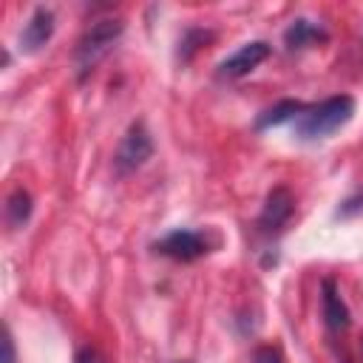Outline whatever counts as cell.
<instances>
[{
	"instance_id": "277c9868",
	"label": "cell",
	"mask_w": 363,
	"mask_h": 363,
	"mask_svg": "<svg viewBox=\"0 0 363 363\" xmlns=\"http://www.w3.org/2000/svg\"><path fill=\"white\" fill-rule=\"evenodd\" d=\"M210 247H213V244H210L207 233L184 230V227L170 230L167 235H162V238L153 244V250H156L159 255L173 258V261H182V264H187V261H196V258L207 255V252H210Z\"/></svg>"
},
{
	"instance_id": "8fae6325",
	"label": "cell",
	"mask_w": 363,
	"mask_h": 363,
	"mask_svg": "<svg viewBox=\"0 0 363 363\" xmlns=\"http://www.w3.org/2000/svg\"><path fill=\"white\" fill-rule=\"evenodd\" d=\"M31 210H34V201H31V193L17 187L9 199H6V221L9 227H23L28 218H31Z\"/></svg>"
},
{
	"instance_id": "3957f363",
	"label": "cell",
	"mask_w": 363,
	"mask_h": 363,
	"mask_svg": "<svg viewBox=\"0 0 363 363\" xmlns=\"http://www.w3.org/2000/svg\"><path fill=\"white\" fill-rule=\"evenodd\" d=\"M150 156H153V139H150L145 122H133V125L125 130V136L119 139V145H116L113 170H116V176H130V173H136Z\"/></svg>"
},
{
	"instance_id": "52a82bcc",
	"label": "cell",
	"mask_w": 363,
	"mask_h": 363,
	"mask_svg": "<svg viewBox=\"0 0 363 363\" xmlns=\"http://www.w3.org/2000/svg\"><path fill=\"white\" fill-rule=\"evenodd\" d=\"M292 207H295L292 193H289L286 187H272L269 196H267V201H264V210H261V216H258V227L267 230V233L281 230V227L289 221Z\"/></svg>"
},
{
	"instance_id": "7a4b0ae2",
	"label": "cell",
	"mask_w": 363,
	"mask_h": 363,
	"mask_svg": "<svg viewBox=\"0 0 363 363\" xmlns=\"http://www.w3.org/2000/svg\"><path fill=\"white\" fill-rule=\"evenodd\" d=\"M125 31V23L119 17H102V20H94L82 37L77 40V48H74V65H77V74L79 77H88L96 62L113 48V43L122 37Z\"/></svg>"
},
{
	"instance_id": "9c48e42d",
	"label": "cell",
	"mask_w": 363,
	"mask_h": 363,
	"mask_svg": "<svg viewBox=\"0 0 363 363\" xmlns=\"http://www.w3.org/2000/svg\"><path fill=\"white\" fill-rule=\"evenodd\" d=\"M329 34L320 23H312L306 17H298L286 26L284 31V45L286 51H301V48H309V45H318V43H326Z\"/></svg>"
},
{
	"instance_id": "5bb4252c",
	"label": "cell",
	"mask_w": 363,
	"mask_h": 363,
	"mask_svg": "<svg viewBox=\"0 0 363 363\" xmlns=\"http://www.w3.org/2000/svg\"><path fill=\"white\" fill-rule=\"evenodd\" d=\"M0 363H17V352H14V337L11 329L3 326V360Z\"/></svg>"
},
{
	"instance_id": "7c38bea8",
	"label": "cell",
	"mask_w": 363,
	"mask_h": 363,
	"mask_svg": "<svg viewBox=\"0 0 363 363\" xmlns=\"http://www.w3.org/2000/svg\"><path fill=\"white\" fill-rule=\"evenodd\" d=\"M207 40H213L210 31H204V28H187V31L182 34V40H179V60L187 62V60L193 57V51H199Z\"/></svg>"
},
{
	"instance_id": "6da1fadb",
	"label": "cell",
	"mask_w": 363,
	"mask_h": 363,
	"mask_svg": "<svg viewBox=\"0 0 363 363\" xmlns=\"http://www.w3.org/2000/svg\"><path fill=\"white\" fill-rule=\"evenodd\" d=\"M352 116H354V99L349 94H337L318 105H306L295 116L292 128L301 142H318V139H326L335 130H340Z\"/></svg>"
},
{
	"instance_id": "2e32d148",
	"label": "cell",
	"mask_w": 363,
	"mask_h": 363,
	"mask_svg": "<svg viewBox=\"0 0 363 363\" xmlns=\"http://www.w3.org/2000/svg\"><path fill=\"white\" fill-rule=\"evenodd\" d=\"M357 210H363V193H360L357 199H349V201H343V207H340V216H352V213H357Z\"/></svg>"
},
{
	"instance_id": "4fadbf2b",
	"label": "cell",
	"mask_w": 363,
	"mask_h": 363,
	"mask_svg": "<svg viewBox=\"0 0 363 363\" xmlns=\"http://www.w3.org/2000/svg\"><path fill=\"white\" fill-rule=\"evenodd\" d=\"M74 363H108V360L96 346H82V349H77Z\"/></svg>"
},
{
	"instance_id": "ba28073f",
	"label": "cell",
	"mask_w": 363,
	"mask_h": 363,
	"mask_svg": "<svg viewBox=\"0 0 363 363\" xmlns=\"http://www.w3.org/2000/svg\"><path fill=\"white\" fill-rule=\"evenodd\" d=\"M320 301H323V323L332 329V332H340L352 323V315H349V306L343 303L337 286L332 278H323L320 281Z\"/></svg>"
},
{
	"instance_id": "8992f818",
	"label": "cell",
	"mask_w": 363,
	"mask_h": 363,
	"mask_svg": "<svg viewBox=\"0 0 363 363\" xmlns=\"http://www.w3.org/2000/svg\"><path fill=\"white\" fill-rule=\"evenodd\" d=\"M54 28H57V23H54V11L45 9V6H37V9L31 11V17L26 20L23 31H20V51H26V54H37V51L54 37Z\"/></svg>"
},
{
	"instance_id": "9a60e30c",
	"label": "cell",
	"mask_w": 363,
	"mask_h": 363,
	"mask_svg": "<svg viewBox=\"0 0 363 363\" xmlns=\"http://www.w3.org/2000/svg\"><path fill=\"white\" fill-rule=\"evenodd\" d=\"M255 363H284V360H281V352L275 346H261L255 352Z\"/></svg>"
},
{
	"instance_id": "30bf717a",
	"label": "cell",
	"mask_w": 363,
	"mask_h": 363,
	"mask_svg": "<svg viewBox=\"0 0 363 363\" xmlns=\"http://www.w3.org/2000/svg\"><path fill=\"white\" fill-rule=\"evenodd\" d=\"M303 108H306V105L298 102V99H281L278 105L267 108V111L255 119V130H267V128H275V125H281V122H295V116H298Z\"/></svg>"
},
{
	"instance_id": "5b68a950",
	"label": "cell",
	"mask_w": 363,
	"mask_h": 363,
	"mask_svg": "<svg viewBox=\"0 0 363 363\" xmlns=\"http://www.w3.org/2000/svg\"><path fill=\"white\" fill-rule=\"evenodd\" d=\"M269 43L264 40H252V43H244L235 54H230L227 60L218 62V77L221 79H241L247 77L252 68H258L267 57H269Z\"/></svg>"
}]
</instances>
